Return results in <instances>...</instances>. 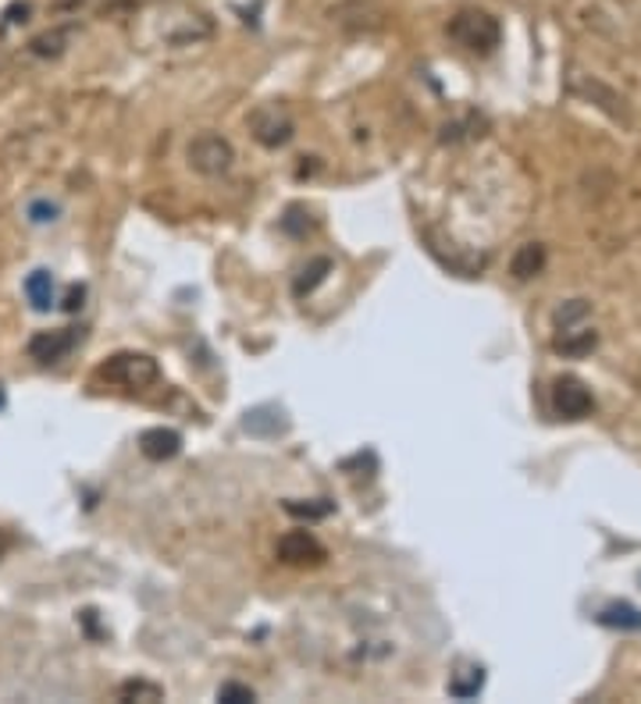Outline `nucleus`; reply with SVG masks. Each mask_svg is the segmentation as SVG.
I'll return each instance as SVG.
<instances>
[{
  "instance_id": "nucleus-4",
  "label": "nucleus",
  "mask_w": 641,
  "mask_h": 704,
  "mask_svg": "<svg viewBox=\"0 0 641 704\" xmlns=\"http://www.w3.org/2000/svg\"><path fill=\"white\" fill-rule=\"evenodd\" d=\"M250 132H253V140H257L261 146L267 150H278L285 146L296 135V122H293V114L278 108V104H264L250 114Z\"/></svg>"
},
{
  "instance_id": "nucleus-27",
  "label": "nucleus",
  "mask_w": 641,
  "mask_h": 704,
  "mask_svg": "<svg viewBox=\"0 0 641 704\" xmlns=\"http://www.w3.org/2000/svg\"><path fill=\"white\" fill-rule=\"evenodd\" d=\"M8 548H11V534H8V530H0V555H4Z\"/></svg>"
},
{
  "instance_id": "nucleus-11",
  "label": "nucleus",
  "mask_w": 641,
  "mask_h": 704,
  "mask_svg": "<svg viewBox=\"0 0 641 704\" xmlns=\"http://www.w3.org/2000/svg\"><path fill=\"white\" fill-rule=\"evenodd\" d=\"M556 353L563 356H584L592 353L599 346V335L588 328V324H570V328H560V335H556Z\"/></svg>"
},
{
  "instance_id": "nucleus-21",
  "label": "nucleus",
  "mask_w": 641,
  "mask_h": 704,
  "mask_svg": "<svg viewBox=\"0 0 641 704\" xmlns=\"http://www.w3.org/2000/svg\"><path fill=\"white\" fill-rule=\"evenodd\" d=\"M282 228L289 232V235H296V238H303V235L314 232V221H311V214L303 211V207H289V214L282 217Z\"/></svg>"
},
{
  "instance_id": "nucleus-3",
  "label": "nucleus",
  "mask_w": 641,
  "mask_h": 704,
  "mask_svg": "<svg viewBox=\"0 0 641 704\" xmlns=\"http://www.w3.org/2000/svg\"><path fill=\"white\" fill-rule=\"evenodd\" d=\"M185 161H190V167L196 171V175L222 178V175H228V167L235 161V150H232V143L225 140V135L200 132L196 140L185 146Z\"/></svg>"
},
{
  "instance_id": "nucleus-23",
  "label": "nucleus",
  "mask_w": 641,
  "mask_h": 704,
  "mask_svg": "<svg viewBox=\"0 0 641 704\" xmlns=\"http://www.w3.org/2000/svg\"><path fill=\"white\" fill-rule=\"evenodd\" d=\"M29 4L26 0H19V4H11L8 11H4V22H0V32H8L11 25H22V22H29Z\"/></svg>"
},
{
  "instance_id": "nucleus-9",
  "label": "nucleus",
  "mask_w": 641,
  "mask_h": 704,
  "mask_svg": "<svg viewBox=\"0 0 641 704\" xmlns=\"http://www.w3.org/2000/svg\"><path fill=\"white\" fill-rule=\"evenodd\" d=\"M243 431L257 438H278L289 431V420H285V409L278 406H253L243 417Z\"/></svg>"
},
{
  "instance_id": "nucleus-5",
  "label": "nucleus",
  "mask_w": 641,
  "mask_h": 704,
  "mask_svg": "<svg viewBox=\"0 0 641 704\" xmlns=\"http://www.w3.org/2000/svg\"><path fill=\"white\" fill-rule=\"evenodd\" d=\"M328 19L346 32H375L385 25V11L375 0H343L328 11Z\"/></svg>"
},
{
  "instance_id": "nucleus-19",
  "label": "nucleus",
  "mask_w": 641,
  "mask_h": 704,
  "mask_svg": "<svg viewBox=\"0 0 641 704\" xmlns=\"http://www.w3.org/2000/svg\"><path fill=\"white\" fill-rule=\"evenodd\" d=\"M118 697H122V701L154 704V701H164V691H161L157 683H150V680H125L122 686H118Z\"/></svg>"
},
{
  "instance_id": "nucleus-16",
  "label": "nucleus",
  "mask_w": 641,
  "mask_h": 704,
  "mask_svg": "<svg viewBox=\"0 0 641 704\" xmlns=\"http://www.w3.org/2000/svg\"><path fill=\"white\" fill-rule=\"evenodd\" d=\"M26 296L32 303V310L47 314L50 306H54V278H50V271H32L26 278Z\"/></svg>"
},
{
  "instance_id": "nucleus-10",
  "label": "nucleus",
  "mask_w": 641,
  "mask_h": 704,
  "mask_svg": "<svg viewBox=\"0 0 641 704\" xmlns=\"http://www.w3.org/2000/svg\"><path fill=\"white\" fill-rule=\"evenodd\" d=\"M140 452L150 462H164V459H175L182 452V435L172 431V427H150V431L140 435Z\"/></svg>"
},
{
  "instance_id": "nucleus-2",
  "label": "nucleus",
  "mask_w": 641,
  "mask_h": 704,
  "mask_svg": "<svg viewBox=\"0 0 641 704\" xmlns=\"http://www.w3.org/2000/svg\"><path fill=\"white\" fill-rule=\"evenodd\" d=\"M100 377L111 385H122V388H150L161 381V367L154 356L146 353H114L104 367H100Z\"/></svg>"
},
{
  "instance_id": "nucleus-25",
  "label": "nucleus",
  "mask_w": 641,
  "mask_h": 704,
  "mask_svg": "<svg viewBox=\"0 0 641 704\" xmlns=\"http://www.w3.org/2000/svg\"><path fill=\"white\" fill-rule=\"evenodd\" d=\"M54 214H58L54 203H32V207H29V217L37 221V225H43V221H54Z\"/></svg>"
},
{
  "instance_id": "nucleus-8",
  "label": "nucleus",
  "mask_w": 641,
  "mask_h": 704,
  "mask_svg": "<svg viewBox=\"0 0 641 704\" xmlns=\"http://www.w3.org/2000/svg\"><path fill=\"white\" fill-rule=\"evenodd\" d=\"M325 544H320L311 530H289L282 541H278V559L282 562H289V565H317V562H325Z\"/></svg>"
},
{
  "instance_id": "nucleus-13",
  "label": "nucleus",
  "mask_w": 641,
  "mask_h": 704,
  "mask_svg": "<svg viewBox=\"0 0 641 704\" xmlns=\"http://www.w3.org/2000/svg\"><path fill=\"white\" fill-rule=\"evenodd\" d=\"M332 274V256H314V261H307V267H303L296 274V282H293V296L303 299V296H311V292L317 285H325V278Z\"/></svg>"
},
{
  "instance_id": "nucleus-14",
  "label": "nucleus",
  "mask_w": 641,
  "mask_h": 704,
  "mask_svg": "<svg viewBox=\"0 0 641 704\" xmlns=\"http://www.w3.org/2000/svg\"><path fill=\"white\" fill-rule=\"evenodd\" d=\"M542 267H546V246L542 243H525V246L517 249L513 264H510L513 278H520V282H528V278H535V274H542Z\"/></svg>"
},
{
  "instance_id": "nucleus-20",
  "label": "nucleus",
  "mask_w": 641,
  "mask_h": 704,
  "mask_svg": "<svg viewBox=\"0 0 641 704\" xmlns=\"http://www.w3.org/2000/svg\"><path fill=\"white\" fill-rule=\"evenodd\" d=\"M285 512L296 520H325V517H332V502H325V498H320V502H296V498H289V502H285Z\"/></svg>"
},
{
  "instance_id": "nucleus-17",
  "label": "nucleus",
  "mask_w": 641,
  "mask_h": 704,
  "mask_svg": "<svg viewBox=\"0 0 641 704\" xmlns=\"http://www.w3.org/2000/svg\"><path fill=\"white\" fill-rule=\"evenodd\" d=\"M573 90L578 93H584L588 100H596V104L606 111V114H613V118H623V122H628V111H623V100L613 93V90H606V85H599V82H573Z\"/></svg>"
},
{
  "instance_id": "nucleus-15",
  "label": "nucleus",
  "mask_w": 641,
  "mask_h": 704,
  "mask_svg": "<svg viewBox=\"0 0 641 704\" xmlns=\"http://www.w3.org/2000/svg\"><path fill=\"white\" fill-rule=\"evenodd\" d=\"M481 686H485V669L481 665H460L449 680V697L470 701V697L481 694Z\"/></svg>"
},
{
  "instance_id": "nucleus-18",
  "label": "nucleus",
  "mask_w": 641,
  "mask_h": 704,
  "mask_svg": "<svg viewBox=\"0 0 641 704\" xmlns=\"http://www.w3.org/2000/svg\"><path fill=\"white\" fill-rule=\"evenodd\" d=\"M599 623L613 630H641V612L631 605H606L599 612Z\"/></svg>"
},
{
  "instance_id": "nucleus-26",
  "label": "nucleus",
  "mask_w": 641,
  "mask_h": 704,
  "mask_svg": "<svg viewBox=\"0 0 641 704\" xmlns=\"http://www.w3.org/2000/svg\"><path fill=\"white\" fill-rule=\"evenodd\" d=\"M90 0H50V11L54 14H69V11H79V8H87Z\"/></svg>"
},
{
  "instance_id": "nucleus-7",
  "label": "nucleus",
  "mask_w": 641,
  "mask_h": 704,
  "mask_svg": "<svg viewBox=\"0 0 641 704\" xmlns=\"http://www.w3.org/2000/svg\"><path fill=\"white\" fill-rule=\"evenodd\" d=\"M82 331L79 328H61V331H37L29 338V359H37V364H61L64 356H69L79 346Z\"/></svg>"
},
{
  "instance_id": "nucleus-22",
  "label": "nucleus",
  "mask_w": 641,
  "mask_h": 704,
  "mask_svg": "<svg viewBox=\"0 0 641 704\" xmlns=\"http://www.w3.org/2000/svg\"><path fill=\"white\" fill-rule=\"evenodd\" d=\"M217 701H225V704H250V701H257V694H253L246 683H222V686H217Z\"/></svg>"
},
{
  "instance_id": "nucleus-12",
  "label": "nucleus",
  "mask_w": 641,
  "mask_h": 704,
  "mask_svg": "<svg viewBox=\"0 0 641 704\" xmlns=\"http://www.w3.org/2000/svg\"><path fill=\"white\" fill-rule=\"evenodd\" d=\"M72 37H75V25L47 29V32H40V37L29 40V54H32V58H61L64 50H69Z\"/></svg>"
},
{
  "instance_id": "nucleus-28",
  "label": "nucleus",
  "mask_w": 641,
  "mask_h": 704,
  "mask_svg": "<svg viewBox=\"0 0 641 704\" xmlns=\"http://www.w3.org/2000/svg\"><path fill=\"white\" fill-rule=\"evenodd\" d=\"M8 406V395H4V388H0V409H4Z\"/></svg>"
},
{
  "instance_id": "nucleus-1",
  "label": "nucleus",
  "mask_w": 641,
  "mask_h": 704,
  "mask_svg": "<svg viewBox=\"0 0 641 704\" xmlns=\"http://www.w3.org/2000/svg\"><path fill=\"white\" fill-rule=\"evenodd\" d=\"M449 37L457 40L470 54H492L502 40V29L488 11L478 8H464L449 19Z\"/></svg>"
},
{
  "instance_id": "nucleus-24",
  "label": "nucleus",
  "mask_w": 641,
  "mask_h": 704,
  "mask_svg": "<svg viewBox=\"0 0 641 704\" xmlns=\"http://www.w3.org/2000/svg\"><path fill=\"white\" fill-rule=\"evenodd\" d=\"M82 299H87V285H72L69 296H64V314H79L82 310Z\"/></svg>"
},
{
  "instance_id": "nucleus-6",
  "label": "nucleus",
  "mask_w": 641,
  "mask_h": 704,
  "mask_svg": "<svg viewBox=\"0 0 641 704\" xmlns=\"http://www.w3.org/2000/svg\"><path fill=\"white\" fill-rule=\"evenodd\" d=\"M552 409L567 420H584L596 409V399L578 377H560V381L552 385Z\"/></svg>"
}]
</instances>
